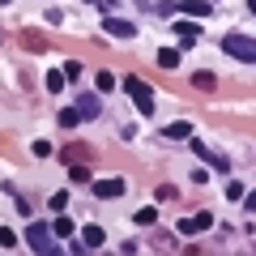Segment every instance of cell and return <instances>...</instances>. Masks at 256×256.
Listing matches in <instances>:
<instances>
[{
    "label": "cell",
    "mask_w": 256,
    "mask_h": 256,
    "mask_svg": "<svg viewBox=\"0 0 256 256\" xmlns=\"http://www.w3.org/2000/svg\"><path fill=\"white\" fill-rule=\"evenodd\" d=\"M98 90H116V77H111V73H98Z\"/></svg>",
    "instance_id": "7402d4cb"
},
{
    "label": "cell",
    "mask_w": 256,
    "mask_h": 256,
    "mask_svg": "<svg viewBox=\"0 0 256 256\" xmlns=\"http://www.w3.org/2000/svg\"><path fill=\"white\" fill-rule=\"evenodd\" d=\"M124 90L132 94V107H137L141 116H154V90H150V82H141V77H124Z\"/></svg>",
    "instance_id": "6da1fadb"
},
{
    "label": "cell",
    "mask_w": 256,
    "mask_h": 256,
    "mask_svg": "<svg viewBox=\"0 0 256 256\" xmlns=\"http://www.w3.org/2000/svg\"><path fill=\"white\" fill-rule=\"evenodd\" d=\"M82 244L86 248H102L107 244V230H102L98 222H90V226H82Z\"/></svg>",
    "instance_id": "52a82bcc"
},
{
    "label": "cell",
    "mask_w": 256,
    "mask_h": 256,
    "mask_svg": "<svg viewBox=\"0 0 256 256\" xmlns=\"http://www.w3.org/2000/svg\"><path fill=\"white\" fill-rule=\"evenodd\" d=\"M18 244V235H13V230H0V248H13Z\"/></svg>",
    "instance_id": "603a6c76"
},
{
    "label": "cell",
    "mask_w": 256,
    "mask_h": 256,
    "mask_svg": "<svg viewBox=\"0 0 256 256\" xmlns=\"http://www.w3.org/2000/svg\"><path fill=\"white\" fill-rule=\"evenodd\" d=\"M60 73H64V82H77V77H82V64H77V60H68V64L60 68Z\"/></svg>",
    "instance_id": "ac0fdd59"
},
{
    "label": "cell",
    "mask_w": 256,
    "mask_h": 256,
    "mask_svg": "<svg viewBox=\"0 0 256 256\" xmlns=\"http://www.w3.org/2000/svg\"><path fill=\"white\" fill-rule=\"evenodd\" d=\"M248 13H256V0H248Z\"/></svg>",
    "instance_id": "d4e9b609"
},
{
    "label": "cell",
    "mask_w": 256,
    "mask_h": 256,
    "mask_svg": "<svg viewBox=\"0 0 256 256\" xmlns=\"http://www.w3.org/2000/svg\"><path fill=\"white\" fill-rule=\"evenodd\" d=\"M175 34H180L184 43H192V38H196V22H175Z\"/></svg>",
    "instance_id": "5bb4252c"
},
{
    "label": "cell",
    "mask_w": 256,
    "mask_h": 256,
    "mask_svg": "<svg viewBox=\"0 0 256 256\" xmlns=\"http://www.w3.org/2000/svg\"><path fill=\"white\" fill-rule=\"evenodd\" d=\"M192 86H196V90H214V73H192Z\"/></svg>",
    "instance_id": "9a60e30c"
},
{
    "label": "cell",
    "mask_w": 256,
    "mask_h": 256,
    "mask_svg": "<svg viewBox=\"0 0 256 256\" xmlns=\"http://www.w3.org/2000/svg\"><path fill=\"white\" fill-rule=\"evenodd\" d=\"M162 132H166L171 141H188V137H192V124H188V120H175V124H166Z\"/></svg>",
    "instance_id": "9c48e42d"
},
{
    "label": "cell",
    "mask_w": 256,
    "mask_h": 256,
    "mask_svg": "<svg viewBox=\"0 0 256 256\" xmlns=\"http://www.w3.org/2000/svg\"><path fill=\"white\" fill-rule=\"evenodd\" d=\"M222 47H226V56H235V60L256 64V38H248V34H226V38H222Z\"/></svg>",
    "instance_id": "7a4b0ae2"
},
{
    "label": "cell",
    "mask_w": 256,
    "mask_h": 256,
    "mask_svg": "<svg viewBox=\"0 0 256 256\" xmlns=\"http://www.w3.org/2000/svg\"><path fill=\"white\" fill-rule=\"evenodd\" d=\"M77 120H82V116H77V107H64L60 111V128H77Z\"/></svg>",
    "instance_id": "2e32d148"
},
{
    "label": "cell",
    "mask_w": 256,
    "mask_h": 256,
    "mask_svg": "<svg viewBox=\"0 0 256 256\" xmlns=\"http://www.w3.org/2000/svg\"><path fill=\"white\" fill-rule=\"evenodd\" d=\"M180 235H205V230H214V214H192V218H180Z\"/></svg>",
    "instance_id": "277c9868"
},
{
    "label": "cell",
    "mask_w": 256,
    "mask_h": 256,
    "mask_svg": "<svg viewBox=\"0 0 256 256\" xmlns=\"http://www.w3.org/2000/svg\"><path fill=\"white\" fill-rule=\"evenodd\" d=\"M102 30H107V34H116V38H132V34H137V26H132V22H124V18H107V22H102Z\"/></svg>",
    "instance_id": "8992f818"
},
{
    "label": "cell",
    "mask_w": 256,
    "mask_h": 256,
    "mask_svg": "<svg viewBox=\"0 0 256 256\" xmlns=\"http://www.w3.org/2000/svg\"><path fill=\"white\" fill-rule=\"evenodd\" d=\"M47 90L60 94V90H64V73H47Z\"/></svg>",
    "instance_id": "d6986e66"
},
{
    "label": "cell",
    "mask_w": 256,
    "mask_h": 256,
    "mask_svg": "<svg viewBox=\"0 0 256 256\" xmlns=\"http://www.w3.org/2000/svg\"><path fill=\"white\" fill-rule=\"evenodd\" d=\"M244 201H248V210H256V192H248V196H244Z\"/></svg>",
    "instance_id": "cb8c5ba5"
},
{
    "label": "cell",
    "mask_w": 256,
    "mask_h": 256,
    "mask_svg": "<svg viewBox=\"0 0 256 256\" xmlns=\"http://www.w3.org/2000/svg\"><path fill=\"white\" fill-rule=\"evenodd\" d=\"M154 222H158V214L150 210V205H146V210H137V226H154Z\"/></svg>",
    "instance_id": "e0dca14e"
},
{
    "label": "cell",
    "mask_w": 256,
    "mask_h": 256,
    "mask_svg": "<svg viewBox=\"0 0 256 256\" xmlns=\"http://www.w3.org/2000/svg\"><path fill=\"white\" fill-rule=\"evenodd\" d=\"M73 230H77V226H73V222H68V218H64V214H60V218L52 222V235H60V239H68V235H73Z\"/></svg>",
    "instance_id": "4fadbf2b"
},
{
    "label": "cell",
    "mask_w": 256,
    "mask_h": 256,
    "mask_svg": "<svg viewBox=\"0 0 256 256\" xmlns=\"http://www.w3.org/2000/svg\"><path fill=\"white\" fill-rule=\"evenodd\" d=\"M107 4H116V0H107Z\"/></svg>",
    "instance_id": "484cf974"
},
{
    "label": "cell",
    "mask_w": 256,
    "mask_h": 256,
    "mask_svg": "<svg viewBox=\"0 0 256 256\" xmlns=\"http://www.w3.org/2000/svg\"><path fill=\"white\" fill-rule=\"evenodd\" d=\"M26 244L34 248V252H56V235L47 222H30L26 226Z\"/></svg>",
    "instance_id": "3957f363"
},
{
    "label": "cell",
    "mask_w": 256,
    "mask_h": 256,
    "mask_svg": "<svg viewBox=\"0 0 256 256\" xmlns=\"http://www.w3.org/2000/svg\"><path fill=\"white\" fill-rule=\"evenodd\" d=\"M226 196H230V201H244V184L230 180V184H226Z\"/></svg>",
    "instance_id": "ffe728a7"
},
{
    "label": "cell",
    "mask_w": 256,
    "mask_h": 256,
    "mask_svg": "<svg viewBox=\"0 0 256 256\" xmlns=\"http://www.w3.org/2000/svg\"><path fill=\"white\" fill-rule=\"evenodd\" d=\"M0 38H4V34H0Z\"/></svg>",
    "instance_id": "4316f807"
},
{
    "label": "cell",
    "mask_w": 256,
    "mask_h": 256,
    "mask_svg": "<svg viewBox=\"0 0 256 256\" xmlns=\"http://www.w3.org/2000/svg\"><path fill=\"white\" fill-rule=\"evenodd\" d=\"M180 13H188V18H205V13H210V0H184Z\"/></svg>",
    "instance_id": "30bf717a"
},
{
    "label": "cell",
    "mask_w": 256,
    "mask_h": 256,
    "mask_svg": "<svg viewBox=\"0 0 256 256\" xmlns=\"http://www.w3.org/2000/svg\"><path fill=\"white\" fill-rule=\"evenodd\" d=\"M68 180H73V184H90L94 175H90V166H82V162H73V166H68Z\"/></svg>",
    "instance_id": "7c38bea8"
},
{
    "label": "cell",
    "mask_w": 256,
    "mask_h": 256,
    "mask_svg": "<svg viewBox=\"0 0 256 256\" xmlns=\"http://www.w3.org/2000/svg\"><path fill=\"white\" fill-rule=\"evenodd\" d=\"M90 184H94V196H102V201H116L124 192V180H116V175L111 180H90Z\"/></svg>",
    "instance_id": "5b68a950"
},
{
    "label": "cell",
    "mask_w": 256,
    "mask_h": 256,
    "mask_svg": "<svg viewBox=\"0 0 256 256\" xmlns=\"http://www.w3.org/2000/svg\"><path fill=\"white\" fill-rule=\"evenodd\" d=\"M64 205H68V192H56V196H52V210L64 214Z\"/></svg>",
    "instance_id": "44dd1931"
},
{
    "label": "cell",
    "mask_w": 256,
    "mask_h": 256,
    "mask_svg": "<svg viewBox=\"0 0 256 256\" xmlns=\"http://www.w3.org/2000/svg\"><path fill=\"white\" fill-rule=\"evenodd\" d=\"M180 60L184 56L175 52V47H162V52H158V64H162V68H180Z\"/></svg>",
    "instance_id": "8fae6325"
},
{
    "label": "cell",
    "mask_w": 256,
    "mask_h": 256,
    "mask_svg": "<svg viewBox=\"0 0 256 256\" xmlns=\"http://www.w3.org/2000/svg\"><path fill=\"white\" fill-rule=\"evenodd\" d=\"M98 98H94V94H77V116H82V120H94V116H98Z\"/></svg>",
    "instance_id": "ba28073f"
}]
</instances>
